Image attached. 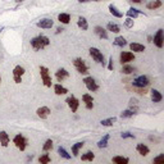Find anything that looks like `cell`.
Returning a JSON list of instances; mask_svg holds the SVG:
<instances>
[{"instance_id":"cell-1","label":"cell","mask_w":164,"mask_h":164,"mask_svg":"<svg viewBox=\"0 0 164 164\" xmlns=\"http://www.w3.org/2000/svg\"><path fill=\"white\" fill-rule=\"evenodd\" d=\"M49 44H50V40L45 35L36 36V37H34V39L31 40V46L34 48V50H36V51H40L42 49H45Z\"/></svg>"},{"instance_id":"cell-2","label":"cell","mask_w":164,"mask_h":164,"mask_svg":"<svg viewBox=\"0 0 164 164\" xmlns=\"http://www.w3.org/2000/svg\"><path fill=\"white\" fill-rule=\"evenodd\" d=\"M13 143H14V145L17 146V149H18V150L25 151V150H26V148H27V145H28V140H27L23 135L18 134V135H16V136H14Z\"/></svg>"},{"instance_id":"cell-3","label":"cell","mask_w":164,"mask_h":164,"mask_svg":"<svg viewBox=\"0 0 164 164\" xmlns=\"http://www.w3.org/2000/svg\"><path fill=\"white\" fill-rule=\"evenodd\" d=\"M73 65H74L76 71H77L78 73H81V74H87V73H89V67H87V64H86V62L83 59L76 58L73 60Z\"/></svg>"},{"instance_id":"cell-4","label":"cell","mask_w":164,"mask_h":164,"mask_svg":"<svg viewBox=\"0 0 164 164\" xmlns=\"http://www.w3.org/2000/svg\"><path fill=\"white\" fill-rule=\"evenodd\" d=\"M40 74H41V80H42V83L45 87H51L53 82H51V76L49 73V69L46 67L41 65L40 67Z\"/></svg>"},{"instance_id":"cell-5","label":"cell","mask_w":164,"mask_h":164,"mask_svg":"<svg viewBox=\"0 0 164 164\" xmlns=\"http://www.w3.org/2000/svg\"><path fill=\"white\" fill-rule=\"evenodd\" d=\"M132 85L136 87V89H145L150 85V80L148 76H138L132 81Z\"/></svg>"},{"instance_id":"cell-6","label":"cell","mask_w":164,"mask_h":164,"mask_svg":"<svg viewBox=\"0 0 164 164\" xmlns=\"http://www.w3.org/2000/svg\"><path fill=\"white\" fill-rule=\"evenodd\" d=\"M90 55H91V58L96 62V63H99V64H101V65H104L105 64V62H104V54L97 49V48H90Z\"/></svg>"},{"instance_id":"cell-7","label":"cell","mask_w":164,"mask_h":164,"mask_svg":"<svg viewBox=\"0 0 164 164\" xmlns=\"http://www.w3.org/2000/svg\"><path fill=\"white\" fill-rule=\"evenodd\" d=\"M26 69L25 67H22V65H16L14 69H13V80L16 83H21L22 82V77H23Z\"/></svg>"},{"instance_id":"cell-8","label":"cell","mask_w":164,"mask_h":164,"mask_svg":"<svg viewBox=\"0 0 164 164\" xmlns=\"http://www.w3.org/2000/svg\"><path fill=\"white\" fill-rule=\"evenodd\" d=\"M83 83L87 87V90L91 91V92H95V91L99 90V85L96 83V81L92 77H85L83 78Z\"/></svg>"},{"instance_id":"cell-9","label":"cell","mask_w":164,"mask_h":164,"mask_svg":"<svg viewBox=\"0 0 164 164\" xmlns=\"http://www.w3.org/2000/svg\"><path fill=\"white\" fill-rule=\"evenodd\" d=\"M151 42H154L155 46L159 48V49H162L164 46V35H163V30L162 28H159L157 31V34L154 35V39H152Z\"/></svg>"},{"instance_id":"cell-10","label":"cell","mask_w":164,"mask_h":164,"mask_svg":"<svg viewBox=\"0 0 164 164\" xmlns=\"http://www.w3.org/2000/svg\"><path fill=\"white\" fill-rule=\"evenodd\" d=\"M65 103L68 104V106H69V109L72 110V113H76L78 110V106H80V101H78V99L76 96H69V97H67V100H65Z\"/></svg>"},{"instance_id":"cell-11","label":"cell","mask_w":164,"mask_h":164,"mask_svg":"<svg viewBox=\"0 0 164 164\" xmlns=\"http://www.w3.org/2000/svg\"><path fill=\"white\" fill-rule=\"evenodd\" d=\"M135 60V54L131 53V51H122L119 54V62L122 64L129 63V62H134Z\"/></svg>"},{"instance_id":"cell-12","label":"cell","mask_w":164,"mask_h":164,"mask_svg":"<svg viewBox=\"0 0 164 164\" xmlns=\"http://www.w3.org/2000/svg\"><path fill=\"white\" fill-rule=\"evenodd\" d=\"M36 26H37L39 28L49 30V28H51V27L54 26V21H53V19H50V18H42V19H40V21L37 22Z\"/></svg>"},{"instance_id":"cell-13","label":"cell","mask_w":164,"mask_h":164,"mask_svg":"<svg viewBox=\"0 0 164 164\" xmlns=\"http://www.w3.org/2000/svg\"><path fill=\"white\" fill-rule=\"evenodd\" d=\"M55 77L58 80V82H63L65 78L69 77V72L65 69V68H59L57 72H55Z\"/></svg>"},{"instance_id":"cell-14","label":"cell","mask_w":164,"mask_h":164,"mask_svg":"<svg viewBox=\"0 0 164 164\" xmlns=\"http://www.w3.org/2000/svg\"><path fill=\"white\" fill-rule=\"evenodd\" d=\"M50 113H51V110H50V108H48V106H41V108H39L36 110L37 117L41 118V119H46L50 115Z\"/></svg>"},{"instance_id":"cell-15","label":"cell","mask_w":164,"mask_h":164,"mask_svg":"<svg viewBox=\"0 0 164 164\" xmlns=\"http://www.w3.org/2000/svg\"><path fill=\"white\" fill-rule=\"evenodd\" d=\"M82 101L85 103L86 109H89V110H91V109L94 108V99H92V96H91L90 94L82 95Z\"/></svg>"},{"instance_id":"cell-16","label":"cell","mask_w":164,"mask_h":164,"mask_svg":"<svg viewBox=\"0 0 164 164\" xmlns=\"http://www.w3.org/2000/svg\"><path fill=\"white\" fill-rule=\"evenodd\" d=\"M129 49L134 53H144L145 51V45L138 44V42H132V44H129Z\"/></svg>"},{"instance_id":"cell-17","label":"cell","mask_w":164,"mask_h":164,"mask_svg":"<svg viewBox=\"0 0 164 164\" xmlns=\"http://www.w3.org/2000/svg\"><path fill=\"white\" fill-rule=\"evenodd\" d=\"M95 34H96V36H99L100 39H104V40H108V37H109L106 30L104 27H101V26H96L95 27Z\"/></svg>"},{"instance_id":"cell-18","label":"cell","mask_w":164,"mask_h":164,"mask_svg":"<svg viewBox=\"0 0 164 164\" xmlns=\"http://www.w3.org/2000/svg\"><path fill=\"white\" fill-rule=\"evenodd\" d=\"M150 94H151V100H152V103H160L163 100V95H162L160 91L152 89L150 91Z\"/></svg>"},{"instance_id":"cell-19","label":"cell","mask_w":164,"mask_h":164,"mask_svg":"<svg viewBox=\"0 0 164 164\" xmlns=\"http://www.w3.org/2000/svg\"><path fill=\"white\" fill-rule=\"evenodd\" d=\"M136 150H137V152L140 155H143V157H146L149 152H150V149L145 145V144H137V146H136Z\"/></svg>"},{"instance_id":"cell-20","label":"cell","mask_w":164,"mask_h":164,"mask_svg":"<svg viewBox=\"0 0 164 164\" xmlns=\"http://www.w3.org/2000/svg\"><path fill=\"white\" fill-rule=\"evenodd\" d=\"M141 14H144L141 10H138V9H136V8H129L128 10H127V17H129V18H132V19H135V18H137L138 16H141ZM145 16V14H144Z\"/></svg>"},{"instance_id":"cell-21","label":"cell","mask_w":164,"mask_h":164,"mask_svg":"<svg viewBox=\"0 0 164 164\" xmlns=\"http://www.w3.org/2000/svg\"><path fill=\"white\" fill-rule=\"evenodd\" d=\"M54 92L57 95H65V94H68V89L62 86L60 83H57V85H54Z\"/></svg>"},{"instance_id":"cell-22","label":"cell","mask_w":164,"mask_h":164,"mask_svg":"<svg viewBox=\"0 0 164 164\" xmlns=\"http://www.w3.org/2000/svg\"><path fill=\"white\" fill-rule=\"evenodd\" d=\"M0 144L4 148H7L9 145V136L5 131H0Z\"/></svg>"},{"instance_id":"cell-23","label":"cell","mask_w":164,"mask_h":164,"mask_svg":"<svg viewBox=\"0 0 164 164\" xmlns=\"http://www.w3.org/2000/svg\"><path fill=\"white\" fill-rule=\"evenodd\" d=\"M109 12H110V14H113L114 17H117V18H122L123 17V13L119 10L115 5H113V4H110L109 5Z\"/></svg>"},{"instance_id":"cell-24","label":"cell","mask_w":164,"mask_h":164,"mask_svg":"<svg viewBox=\"0 0 164 164\" xmlns=\"http://www.w3.org/2000/svg\"><path fill=\"white\" fill-rule=\"evenodd\" d=\"M106 30L113 32V34H119V32H121V27H119L117 23H113V22H109L106 25Z\"/></svg>"},{"instance_id":"cell-25","label":"cell","mask_w":164,"mask_h":164,"mask_svg":"<svg viewBox=\"0 0 164 164\" xmlns=\"http://www.w3.org/2000/svg\"><path fill=\"white\" fill-rule=\"evenodd\" d=\"M113 44L115 46H119V48H123V46H126L127 45V40L123 37V36H117L115 39H114V41H113Z\"/></svg>"},{"instance_id":"cell-26","label":"cell","mask_w":164,"mask_h":164,"mask_svg":"<svg viewBox=\"0 0 164 164\" xmlns=\"http://www.w3.org/2000/svg\"><path fill=\"white\" fill-rule=\"evenodd\" d=\"M122 73L124 74H132L135 72V67H132L129 63H126V64H122V69H121Z\"/></svg>"},{"instance_id":"cell-27","label":"cell","mask_w":164,"mask_h":164,"mask_svg":"<svg viewBox=\"0 0 164 164\" xmlns=\"http://www.w3.org/2000/svg\"><path fill=\"white\" fill-rule=\"evenodd\" d=\"M115 122H117V118H115V117H110V118L103 119V121L100 122V124H101V126H104V127H112Z\"/></svg>"},{"instance_id":"cell-28","label":"cell","mask_w":164,"mask_h":164,"mask_svg":"<svg viewBox=\"0 0 164 164\" xmlns=\"http://www.w3.org/2000/svg\"><path fill=\"white\" fill-rule=\"evenodd\" d=\"M58 19H59L60 23H63V25H68L69 22H71V16H69L68 13H60V14L58 16Z\"/></svg>"},{"instance_id":"cell-29","label":"cell","mask_w":164,"mask_h":164,"mask_svg":"<svg viewBox=\"0 0 164 164\" xmlns=\"http://www.w3.org/2000/svg\"><path fill=\"white\" fill-rule=\"evenodd\" d=\"M83 145H85V143H77V144L72 145V154H73V157H78L80 150L83 148Z\"/></svg>"},{"instance_id":"cell-30","label":"cell","mask_w":164,"mask_h":164,"mask_svg":"<svg viewBox=\"0 0 164 164\" xmlns=\"http://www.w3.org/2000/svg\"><path fill=\"white\" fill-rule=\"evenodd\" d=\"M162 7V0H152V2L148 3L146 4V8L150 9V10H154V9H158Z\"/></svg>"},{"instance_id":"cell-31","label":"cell","mask_w":164,"mask_h":164,"mask_svg":"<svg viewBox=\"0 0 164 164\" xmlns=\"http://www.w3.org/2000/svg\"><path fill=\"white\" fill-rule=\"evenodd\" d=\"M77 26H78L81 30H83V31H86L87 28H89V23H87V21H86L85 17H80V18H78V21H77Z\"/></svg>"},{"instance_id":"cell-32","label":"cell","mask_w":164,"mask_h":164,"mask_svg":"<svg viewBox=\"0 0 164 164\" xmlns=\"http://www.w3.org/2000/svg\"><path fill=\"white\" fill-rule=\"evenodd\" d=\"M95 159V154L92 151H86L85 154L81 157V160L82 162H92Z\"/></svg>"},{"instance_id":"cell-33","label":"cell","mask_w":164,"mask_h":164,"mask_svg":"<svg viewBox=\"0 0 164 164\" xmlns=\"http://www.w3.org/2000/svg\"><path fill=\"white\" fill-rule=\"evenodd\" d=\"M109 138H110V136L109 135H105L99 143H97V148L99 149H104V148H106L108 146V143H109Z\"/></svg>"},{"instance_id":"cell-34","label":"cell","mask_w":164,"mask_h":164,"mask_svg":"<svg viewBox=\"0 0 164 164\" xmlns=\"http://www.w3.org/2000/svg\"><path fill=\"white\" fill-rule=\"evenodd\" d=\"M58 154H59V155H60L62 158H64V159H67V160H69V159L72 158V157H71V155L68 154V151L65 150L64 148H62V146H59V148H58Z\"/></svg>"},{"instance_id":"cell-35","label":"cell","mask_w":164,"mask_h":164,"mask_svg":"<svg viewBox=\"0 0 164 164\" xmlns=\"http://www.w3.org/2000/svg\"><path fill=\"white\" fill-rule=\"evenodd\" d=\"M129 109L131 110H134L135 113H137V110H138V101H137V99H129Z\"/></svg>"},{"instance_id":"cell-36","label":"cell","mask_w":164,"mask_h":164,"mask_svg":"<svg viewBox=\"0 0 164 164\" xmlns=\"http://www.w3.org/2000/svg\"><path fill=\"white\" fill-rule=\"evenodd\" d=\"M112 160L115 164H128V162H129L128 158H123V157H114Z\"/></svg>"},{"instance_id":"cell-37","label":"cell","mask_w":164,"mask_h":164,"mask_svg":"<svg viewBox=\"0 0 164 164\" xmlns=\"http://www.w3.org/2000/svg\"><path fill=\"white\" fill-rule=\"evenodd\" d=\"M136 113L134 110H131V109H126V110H123L121 113V118H131V117H134Z\"/></svg>"},{"instance_id":"cell-38","label":"cell","mask_w":164,"mask_h":164,"mask_svg":"<svg viewBox=\"0 0 164 164\" xmlns=\"http://www.w3.org/2000/svg\"><path fill=\"white\" fill-rule=\"evenodd\" d=\"M53 149V140H46L45 141V144H44V146H42V150L45 151V152H48V151H50Z\"/></svg>"},{"instance_id":"cell-39","label":"cell","mask_w":164,"mask_h":164,"mask_svg":"<svg viewBox=\"0 0 164 164\" xmlns=\"http://www.w3.org/2000/svg\"><path fill=\"white\" fill-rule=\"evenodd\" d=\"M39 162H40L41 164H48V163L51 162V158H50L48 154H44V155H41V157L39 158Z\"/></svg>"},{"instance_id":"cell-40","label":"cell","mask_w":164,"mask_h":164,"mask_svg":"<svg viewBox=\"0 0 164 164\" xmlns=\"http://www.w3.org/2000/svg\"><path fill=\"white\" fill-rule=\"evenodd\" d=\"M134 23H135L134 19H132V18H129V17H127L126 21H124V26H126L127 28H132V27H134Z\"/></svg>"},{"instance_id":"cell-41","label":"cell","mask_w":164,"mask_h":164,"mask_svg":"<svg viewBox=\"0 0 164 164\" xmlns=\"http://www.w3.org/2000/svg\"><path fill=\"white\" fill-rule=\"evenodd\" d=\"M152 163H164V154H159L157 158H154Z\"/></svg>"},{"instance_id":"cell-42","label":"cell","mask_w":164,"mask_h":164,"mask_svg":"<svg viewBox=\"0 0 164 164\" xmlns=\"http://www.w3.org/2000/svg\"><path fill=\"white\" fill-rule=\"evenodd\" d=\"M121 137L122 138H135V135L131 134V132H122L121 134Z\"/></svg>"},{"instance_id":"cell-43","label":"cell","mask_w":164,"mask_h":164,"mask_svg":"<svg viewBox=\"0 0 164 164\" xmlns=\"http://www.w3.org/2000/svg\"><path fill=\"white\" fill-rule=\"evenodd\" d=\"M113 68H114V65H113V57H110V58H109V62H108V69L109 71H113Z\"/></svg>"},{"instance_id":"cell-44","label":"cell","mask_w":164,"mask_h":164,"mask_svg":"<svg viewBox=\"0 0 164 164\" xmlns=\"http://www.w3.org/2000/svg\"><path fill=\"white\" fill-rule=\"evenodd\" d=\"M87 2H101V0H78V3H87Z\"/></svg>"},{"instance_id":"cell-45","label":"cell","mask_w":164,"mask_h":164,"mask_svg":"<svg viewBox=\"0 0 164 164\" xmlns=\"http://www.w3.org/2000/svg\"><path fill=\"white\" fill-rule=\"evenodd\" d=\"M62 31H64V30H63V27H58V28H57V31H55V34L58 35V34H60Z\"/></svg>"},{"instance_id":"cell-46","label":"cell","mask_w":164,"mask_h":164,"mask_svg":"<svg viewBox=\"0 0 164 164\" xmlns=\"http://www.w3.org/2000/svg\"><path fill=\"white\" fill-rule=\"evenodd\" d=\"M132 3H136V4H140L141 3V0H131Z\"/></svg>"},{"instance_id":"cell-47","label":"cell","mask_w":164,"mask_h":164,"mask_svg":"<svg viewBox=\"0 0 164 164\" xmlns=\"http://www.w3.org/2000/svg\"><path fill=\"white\" fill-rule=\"evenodd\" d=\"M14 2H16L17 4H21V3H23V0H14Z\"/></svg>"},{"instance_id":"cell-48","label":"cell","mask_w":164,"mask_h":164,"mask_svg":"<svg viewBox=\"0 0 164 164\" xmlns=\"http://www.w3.org/2000/svg\"><path fill=\"white\" fill-rule=\"evenodd\" d=\"M32 159H34V157H32V155H30V157L27 158V160H28V162H30V160H32Z\"/></svg>"},{"instance_id":"cell-49","label":"cell","mask_w":164,"mask_h":164,"mask_svg":"<svg viewBox=\"0 0 164 164\" xmlns=\"http://www.w3.org/2000/svg\"><path fill=\"white\" fill-rule=\"evenodd\" d=\"M0 82H2V77H0Z\"/></svg>"}]
</instances>
